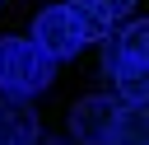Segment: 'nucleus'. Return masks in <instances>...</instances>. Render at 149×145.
Wrapping results in <instances>:
<instances>
[{
	"label": "nucleus",
	"instance_id": "39448f33",
	"mask_svg": "<svg viewBox=\"0 0 149 145\" xmlns=\"http://www.w3.org/2000/svg\"><path fill=\"white\" fill-rule=\"evenodd\" d=\"M70 5H74L79 23H84L88 42H102L116 23L130 19V5H135V0H70Z\"/></svg>",
	"mask_w": 149,
	"mask_h": 145
},
{
	"label": "nucleus",
	"instance_id": "1a4fd4ad",
	"mask_svg": "<svg viewBox=\"0 0 149 145\" xmlns=\"http://www.w3.org/2000/svg\"><path fill=\"white\" fill-rule=\"evenodd\" d=\"M42 145H74V140H42Z\"/></svg>",
	"mask_w": 149,
	"mask_h": 145
},
{
	"label": "nucleus",
	"instance_id": "20e7f679",
	"mask_svg": "<svg viewBox=\"0 0 149 145\" xmlns=\"http://www.w3.org/2000/svg\"><path fill=\"white\" fill-rule=\"evenodd\" d=\"M102 70L116 75L121 65H149V19H126L98 42Z\"/></svg>",
	"mask_w": 149,
	"mask_h": 145
},
{
	"label": "nucleus",
	"instance_id": "0eeeda50",
	"mask_svg": "<svg viewBox=\"0 0 149 145\" xmlns=\"http://www.w3.org/2000/svg\"><path fill=\"white\" fill-rule=\"evenodd\" d=\"M112 145H149V103H121Z\"/></svg>",
	"mask_w": 149,
	"mask_h": 145
},
{
	"label": "nucleus",
	"instance_id": "423d86ee",
	"mask_svg": "<svg viewBox=\"0 0 149 145\" xmlns=\"http://www.w3.org/2000/svg\"><path fill=\"white\" fill-rule=\"evenodd\" d=\"M42 126L37 112L28 108V98H5L0 103V145H37Z\"/></svg>",
	"mask_w": 149,
	"mask_h": 145
},
{
	"label": "nucleus",
	"instance_id": "f03ea898",
	"mask_svg": "<svg viewBox=\"0 0 149 145\" xmlns=\"http://www.w3.org/2000/svg\"><path fill=\"white\" fill-rule=\"evenodd\" d=\"M33 42H37L51 61H74V56L84 51L88 33H84L74 5H47V9L33 19Z\"/></svg>",
	"mask_w": 149,
	"mask_h": 145
},
{
	"label": "nucleus",
	"instance_id": "6e6552de",
	"mask_svg": "<svg viewBox=\"0 0 149 145\" xmlns=\"http://www.w3.org/2000/svg\"><path fill=\"white\" fill-rule=\"evenodd\" d=\"M121 103H149V65H121L112 75Z\"/></svg>",
	"mask_w": 149,
	"mask_h": 145
},
{
	"label": "nucleus",
	"instance_id": "f257e3e1",
	"mask_svg": "<svg viewBox=\"0 0 149 145\" xmlns=\"http://www.w3.org/2000/svg\"><path fill=\"white\" fill-rule=\"evenodd\" d=\"M56 75V61L33 37H0V94L5 98H37Z\"/></svg>",
	"mask_w": 149,
	"mask_h": 145
},
{
	"label": "nucleus",
	"instance_id": "7ed1b4c3",
	"mask_svg": "<svg viewBox=\"0 0 149 145\" xmlns=\"http://www.w3.org/2000/svg\"><path fill=\"white\" fill-rule=\"evenodd\" d=\"M116 117H121V98H112V94L79 98L70 108V136H74V145H112Z\"/></svg>",
	"mask_w": 149,
	"mask_h": 145
}]
</instances>
